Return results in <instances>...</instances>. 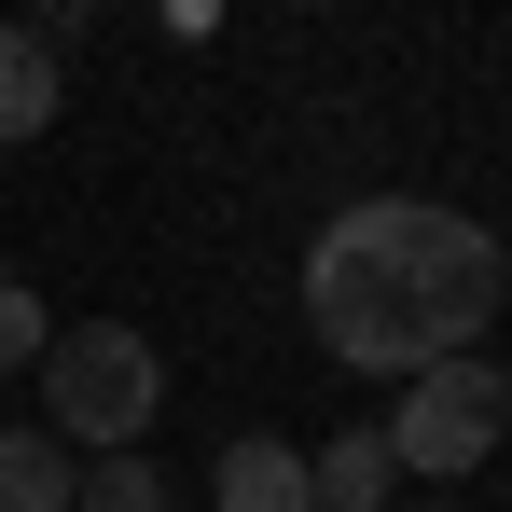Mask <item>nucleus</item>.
<instances>
[{
	"instance_id": "obj_1",
	"label": "nucleus",
	"mask_w": 512,
	"mask_h": 512,
	"mask_svg": "<svg viewBox=\"0 0 512 512\" xmlns=\"http://www.w3.org/2000/svg\"><path fill=\"white\" fill-rule=\"evenodd\" d=\"M499 305H512V250L443 194H360L305 236V333L346 374L402 388L429 360H471V333H499Z\"/></svg>"
},
{
	"instance_id": "obj_2",
	"label": "nucleus",
	"mask_w": 512,
	"mask_h": 512,
	"mask_svg": "<svg viewBox=\"0 0 512 512\" xmlns=\"http://www.w3.org/2000/svg\"><path fill=\"white\" fill-rule=\"evenodd\" d=\"M167 416V346L125 333V319H84V333L42 346V429L70 457H139Z\"/></svg>"
},
{
	"instance_id": "obj_3",
	"label": "nucleus",
	"mask_w": 512,
	"mask_h": 512,
	"mask_svg": "<svg viewBox=\"0 0 512 512\" xmlns=\"http://www.w3.org/2000/svg\"><path fill=\"white\" fill-rule=\"evenodd\" d=\"M512 443V374L471 346V360H429L402 374V416H388V471H429V485H457V471H485Z\"/></svg>"
},
{
	"instance_id": "obj_4",
	"label": "nucleus",
	"mask_w": 512,
	"mask_h": 512,
	"mask_svg": "<svg viewBox=\"0 0 512 512\" xmlns=\"http://www.w3.org/2000/svg\"><path fill=\"white\" fill-rule=\"evenodd\" d=\"M208 512H319V499H305V443L236 429V443H222V471H208Z\"/></svg>"
},
{
	"instance_id": "obj_5",
	"label": "nucleus",
	"mask_w": 512,
	"mask_h": 512,
	"mask_svg": "<svg viewBox=\"0 0 512 512\" xmlns=\"http://www.w3.org/2000/svg\"><path fill=\"white\" fill-rule=\"evenodd\" d=\"M56 111H70V97H56V42L14 14V28H0V153H14V139H42Z\"/></svg>"
},
{
	"instance_id": "obj_6",
	"label": "nucleus",
	"mask_w": 512,
	"mask_h": 512,
	"mask_svg": "<svg viewBox=\"0 0 512 512\" xmlns=\"http://www.w3.org/2000/svg\"><path fill=\"white\" fill-rule=\"evenodd\" d=\"M388 485H402V471H388V429H333V443L305 457V499L319 512H388Z\"/></svg>"
},
{
	"instance_id": "obj_7",
	"label": "nucleus",
	"mask_w": 512,
	"mask_h": 512,
	"mask_svg": "<svg viewBox=\"0 0 512 512\" xmlns=\"http://www.w3.org/2000/svg\"><path fill=\"white\" fill-rule=\"evenodd\" d=\"M70 443L56 429H0V512H70Z\"/></svg>"
},
{
	"instance_id": "obj_8",
	"label": "nucleus",
	"mask_w": 512,
	"mask_h": 512,
	"mask_svg": "<svg viewBox=\"0 0 512 512\" xmlns=\"http://www.w3.org/2000/svg\"><path fill=\"white\" fill-rule=\"evenodd\" d=\"M70 512H167V471H153V457H84Z\"/></svg>"
},
{
	"instance_id": "obj_9",
	"label": "nucleus",
	"mask_w": 512,
	"mask_h": 512,
	"mask_svg": "<svg viewBox=\"0 0 512 512\" xmlns=\"http://www.w3.org/2000/svg\"><path fill=\"white\" fill-rule=\"evenodd\" d=\"M42 346H56L42 291H28V277H0V374H42Z\"/></svg>"
},
{
	"instance_id": "obj_10",
	"label": "nucleus",
	"mask_w": 512,
	"mask_h": 512,
	"mask_svg": "<svg viewBox=\"0 0 512 512\" xmlns=\"http://www.w3.org/2000/svg\"><path fill=\"white\" fill-rule=\"evenodd\" d=\"M429 512H457V499H429Z\"/></svg>"
}]
</instances>
